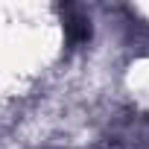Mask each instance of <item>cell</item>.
I'll return each instance as SVG.
<instances>
[{
    "instance_id": "6da1fadb",
    "label": "cell",
    "mask_w": 149,
    "mask_h": 149,
    "mask_svg": "<svg viewBox=\"0 0 149 149\" xmlns=\"http://www.w3.org/2000/svg\"><path fill=\"white\" fill-rule=\"evenodd\" d=\"M64 29H67L70 44H79V41H85V38L91 35V24H85V18H70V21L64 24Z\"/></svg>"
}]
</instances>
